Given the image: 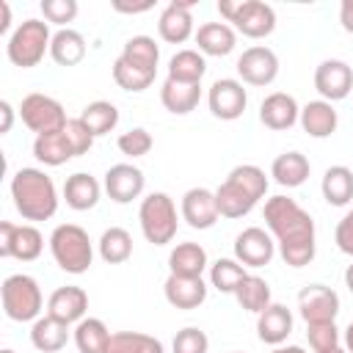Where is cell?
<instances>
[{"label": "cell", "mask_w": 353, "mask_h": 353, "mask_svg": "<svg viewBox=\"0 0 353 353\" xmlns=\"http://www.w3.org/2000/svg\"><path fill=\"white\" fill-rule=\"evenodd\" d=\"M226 179H232L237 188H243L256 204H259V199H265V193H268V176H265V171H262L259 165H254V163L234 165Z\"/></svg>", "instance_id": "obj_41"}, {"label": "cell", "mask_w": 353, "mask_h": 353, "mask_svg": "<svg viewBox=\"0 0 353 353\" xmlns=\"http://www.w3.org/2000/svg\"><path fill=\"white\" fill-rule=\"evenodd\" d=\"M11 199L25 221H50L58 210V190L41 168H19L11 176Z\"/></svg>", "instance_id": "obj_2"}, {"label": "cell", "mask_w": 353, "mask_h": 353, "mask_svg": "<svg viewBox=\"0 0 353 353\" xmlns=\"http://www.w3.org/2000/svg\"><path fill=\"white\" fill-rule=\"evenodd\" d=\"M19 119L22 124L36 132V135H50V132H61L66 127V110L63 105L50 97V94H28L19 105Z\"/></svg>", "instance_id": "obj_8"}, {"label": "cell", "mask_w": 353, "mask_h": 353, "mask_svg": "<svg viewBox=\"0 0 353 353\" xmlns=\"http://www.w3.org/2000/svg\"><path fill=\"white\" fill-rule=\"evenodd\" d=\"M345 287H347V290L353 292V262H350V265L345 268Z\"/></svg>", "instance_id": "obj_55"}, {"label": "cell", "mask_w": 353, "mask_h": 353, "mask_svg": "<svg viewBox=\"0 0 353 353\" xmlns=\"http://www.w3.org/2000/svg\"><path fill=\"white\" fill-rule=\"evenodd\" d=\"M270 353H306L301 345H279V347H273Z\"/></svg>", "instance_id": "obj_54"}, {"label": "cell", "mask_w": 353, "mask_h": 353, "mask_svg": "<svg viewBox=\"0 0 353 353\" xmlns=\"http://www.w3.org/2000/svg\"><path fill=\"white\" fill-rule=\"evenodd\" d=\"M234 301L240 303V309L259 314L262 309H268V306L273 303V301H270V284H268L262 276L248 273V276L237 284V290H234Z\"/></svg>", "instance_id": "obj_38"}, {"label": "cell", "mask_w": 353, "mask_h": 353, "mask_svg": "<svg viewBox=\"0 0 353 353\" xmlns=\"http://www.w3.org/2000/svg\"><path fill=\"white\" fill-rule=\"evenodd\" d=\"M105 193L110 201L116 204H130L132 199H138L146 188V176L138 165L132 163H116L105 171V182H102Z\"/></svg>", "instance_id": "obj_15"}, {"label": "cell", "mask_w": 353, "mask_h": 353, "mask_svg": "<svg viewBox=\"0 0 353 353\" xmlns=\"http://www.w3.org/2000/svg\"><path fill=\"white\" fill-rule=\"evenodd\" d=\"M199 99H201V85L176 83V80H168L165 77V83L160 88V102L174 116H188L190 110H196Z\"/></svg>", "instance_id": "obj_28"}, {"label": "cell", "mask_w": 353, "mask_h": 353, "mask_svg": "<svg viewBox=\"0 0 353 353\" xmlns=\"http://www.w3.org/2000/svg\"><path fill=\"white\" fill-rule=\"evenodd\" d=\"M0 353H17V350H11V347H3V350H0Z\"/></svg>", "instance_id": "obj_57"}, {"label": "cell", "mask_w": 353, "mask_h": 353, "mask_svg": "<svg viewBox=\"0 0 353 353\" xmlns=\"http://www.w3.org/2000/svg\"><path fill=\"white\" fill-rule=\"evenodd\" d=\"M193 3L190 0H174L163 8L160 19H157V33L163 41L168 44H182L190 36H196L193 30V14H190Z\"/></svg>", "instance_id": "obj_16"}, {"label": "cell", "mask_w": 353, "mask_h": 353, "mask_svg": "<svg viewBox=\"0 0 353 353\" xmlns=\"http://www.w3.org/2000/svg\"><path fill=\"white\" fill-rule=\"evenodd\" d=\"M312 174V163L306 160V154L301 152H281L273 165H270V176L281 185V188H301Z\"/></svg>", "instance_id": "obj_26"}, {"label": "cell", "mask_w": 353, "mask_h": 353, "mask_svg": "<svg viewBox=\"0 0 353 353\" xmlns=\"http://www.w3.org/2000/svg\"><path fill=\"white\" fill-rule=\"evenodd\" d=\"M163 295L174 309H199L207 301V284L204 279H193V276H174L168 273L165 284H163Z\"/></svg>", "instance_id": "obj_20"}, {"label": "cell", "mask_w": 353, "mask_h": 353, "mask_svg": "<svg viewBox=\"0 0 353 353\" xmlns=\"http://www.w3.org/2000/svg\"><path fill=\"white\" fill-rule=\"evenodd\" d=\"M207 72V61L199 50H176L168 61V80L201 85V77Z\"/></svg>", "instance_id": "obj_31"}, {"label": "cell", "mask_w": 353, "mask_h": 353, "mask_svg": "<svg viewBox=\"0 0 353 353\" xmlns=\"http://www.w3.org/2000/svg\"><path fill=\"white\" fill-rule=\"evenodd\" d=\"M113 8H116V11H121V14H143V11H149V8H152V3H143V6H124V3H113Z\"/></svg>", "instance_id": "obj_51"}, {"label": "cell", "mask_w": 353, "mask_h": 353, "mask_svg": "<svg viewBox=\"0 0 353 353\" xmlns=\"http://www.w3.org/2000/svg\"><path fill=\"white\" fill-rule=\"evenodd\" d=\"M63 132H66V138H69V143H72V149H74V157L85 154V152L94 146V135L88 132V127H85L80 119H69L66 127H63Z\"/></svg>", "instance_id": "obj_47"}, {"label": "cell", "mask_w": 353, "mask_h": 353, "mask_svg": "<svg viewBox=\"0 0 353 353\" xmlns=\"http://www.w3.org/2000/svg\"><path fill=\"white\" fill-rule=\"evenodd\" d=\"M168 270L174 276L201 279V273L207 270V251L199 243H176L168 254Z\"/></svg>", "instance_id": "obj_29"}, {"label": "cell", "mask_w": 353, "mask_h": 353, "mask_svg": "<svg viewBox=\"0 0 353 353\" xmlns=\"http://www.w3.org/2000/svg\"><path fill=\"white\" fill-rule=\"evenodd\" d=\"M342 347H345L347 353H353V320L347 323V328H345V334H342Z\"/></svg>", "instance_id": "obj_53"}, {"label": "cell", "mask_w": 353, "mask_h": 353, "mask_svg": "<svg viewBox=\"0 0 353 353\" xmlns=\"http://www.w3.org/2000/svg\"><path fill=\"white\" fill-rule=\"evenodd\" d=\"M196 44L201 55L223 58L237 47V30L226 22H204L196 30Z\"/></svg>", "instance_id": "obj_23"}, {"label": "cell", "mask_w": 353, "mask_h": 353, "mask_svg": "<svg viewBox=\"0 0 353 353\" xmlns=\"http://www.w3.org/2000/svg\"><path fill=\"white\" fill-rule=\"evenodd\" d=\"M116 146H119V152L121 154H127V157H143V154H149L152 152V146H154V138L149 135V130H143V127H132V130H127V132H121L119 135V141H116Z\"/></svg>", "instance_id": "obj_43"}, {"label": "cell", "mask_w": 353, "mask_h": 353, "mask_svg": "<svg viewBox=\"0 0 353 353\" xmlns=\"http://www.w3.org/2000/svg\"><path fill=\"white\" fill-rule=\"evenodd\" d=\"M298 124L303 127V132L309 138H331L336 132V127H339V116H336V110H334L331 102L312 99V102H306L301 108Z\"/></svg>", "instance_id": "obj_22"}, {"label": "cell", "mask_w": 353, "mask_h": 353, "mask_svg": "<svg viewBox=\"0 0 353 353\" xmlns=\"http://www.w3.org/2000/svg\"><path fill=\"white\" fill-rule=\"evenodd\" d=\"M0 301H3L6 317L14 320V323H33V320L41 317L44 295H41L39 281L28 273L6 276L3 284H0Z\"/></svg>", "instance_id": "obj_4"}, {"label": "cell", "mask_w": 353, "mask_h": 353, "mask_svg": "<svg viewBox=\"0 0 353 353\" xmlns=\"http://www.w3.org/2000/svg\"><path fill=\"white\" fill-rule=\"evenodd\" d=\"M298 312L306 325L334 323L339 314V295L325 284H309L298 292Z\"/></svg>", "instance_id": "obj_13"}, {"label": "cell", "mask_w": 353, "mask_h": 353, "mask_svg": "<svg viewBox=\"0 0 353 353\" xmlns=\"http://www.w3.org/2000/svg\"><path fill=\"white\" fill-rule=\"evenodd\" d=\"M320 193L331 207H345L353 201V171L347 165H328L320 182Z\"/></svg>", "instance_id": "obj_30"}, {"label": "cell", "mask_w": 353, "mask_h": 353, "mask_svg": "<svg viewBox=\"0 0 353 353\" xmlns=\"http://www.w3.org/2000/svg\"><path fill=\"white\" fill-rule=\"evenodd\" d=\"M97 248H99L102 262H108V265H121V262H127V259L132 256V234H130L124 226H110V229L102 232Z\"/></svg>", "instance_id": "obj_37"}, {"label": "cell", "mask_w": 353, "mask_h": 353, "mask_svg": "<svg viewBox=\"0 0 353 353\" xmlns=\"http://www.w3.org/2000/svg\"><path fill=\"white\" fill-rule=\"evenodd\" d=\"M138 221H141V232L152 245H168L176 237V204L168 193L154 190L146 199H141V210H138Z\"/></svg>", "instance_id": "obj_7"}, {"label": "cell", "mask_w": 353, "mask_h": 353, "mask_svg": "<svg viewBox=\"0 0 353 353\" xmlns=\"http://www.w3.org/2000/svg\"><path fill=\"white\" fill-rule=\"evenodd\" d=\"M41 14L44 22L66 28V22L77 17V0H41Z\"/></svg>", "instance_id": "obj_46"}, {"label": "cell", "mask_w": 353, "mask_h": 353, "mask_svg": "<svg viewBox=\"0 0 353 353\" xmlns=\"http://www.w3.org/2000/svg\"><path fill=\"white\" fill-rule=\"evenodd\" d=\"M314 88L325 102H339L353 91V69L339 58H325L314 69Z\"/></svg>", "instance_id": "obj_14"}, {"label": "cell", "mask_w": 353, "mask_h": 353, "mask_svg": "<svg viewBox=\"0 0 353 353\" xmlns=\"http://www.w3.org/2000/svg\"><path fill=\"white\" fill-rule=\"evenodd\" d=\"M85 52H88V47H85V39H83L80 30H74V28H58L52 33L50 58L58 66H77L85 58Z\"/></svg>", "instance_id": "obj_25"}, {"label": "cell", "mask_w": 353, "mask_h": 353, "mask_svg": "<svg viewBox=\"0 0 353 353\" xmlns=\"http://www.w3.org/2000/svg\"><path fill=\"white\" fill-rule=\"evenodd\" d=\"M306 336H309V347L314 353H328V350H334V347L342 345V334H339L336 323L306 325Z\"/></svg>", "instance_id": "obj_44"}, {"label": "cell", "mask_w": 353, "mask_h": 353, "mask_svg": "<svg viewBox=\"0 0 353 353\" xmlns=\"http://www.w3.org/2000/svg\"><path fill=\"white\" fill-rule=\"evenodd\" d=\"M298 119H301V108H298V102H295L292 94L273 91V94H268L259 102V121L268 130H273V132H281V130L295 127Z\"/></svg>", "instance_id": "obj_17"}, {"label": "cell", "mask_w": 353, "mask_h": 353, "mask_svg": "<svg viewBox=\"0 0 353 353\" xmlns=\"http://www.w3.org/2000/svg\"><path fill=\"white\" fill-rule=\"evenodd\" d=\"M50 254L63 273L80 276L94 262V243L77 223H58L50 234Z\"/></svg>", "instance_id": "obj_3"}, {"label": "cell", "mask_w": 353, "mask_h": 353, "mask_svg": "<svg viewBox=\"0 0 353 353\" xmlns=\"http://www.w3.org/2000/svg\"><path fill=\"white\" fill-rule=\"evenodd\" d=\"M33 157L39 163L55 168V165L69 163L74 157V149H72L66 132L61 130V132H50V135H36V141H33Z\"/></svg>", "instance_id": "obj_33"}, {"label": "cell", "mask_w": 353, "mask_h": 353, "mask_svg": "<svg viewBox=\"0 0 353 353\" xmlns=\"http://www.w3.org/2000/svg\"><path fill=\"white\" fill-rule=\"evenodd\" d=\"M207 105H210V113L221 121H234L245 113V105H248V91L243 88L240 80L234 77H221L210 85L207 91Z\"/></svg>", "instance_id": "obj_11"}, {"label": "cell", "mask_w": 353, "mask_h": 353, "mask_svg": "<svg viewBox=\"0 0 353 353\" xmlns=\"http://www.w3.org/2000/svg\"><path fill=\"white\" fill-rule=\"evenodd\" d=\"M215 204H218L221 218H243L256 207V201L243 188H237L232 179H223L215 188Z\"/></svg>", "instance_id": "obj_34"}, {"label": "cell", "mask_w": 353, "mask_h": 353, "mask_svg": "<svg viewBox=\"0 0 353 353\" xmlns=\"http://www.w3.org/2000/svg\"><path fill=\"white\" fill-rule=\"evenodd\" d=\"M113 80H116V85L121 88V91H132V94H141V91H146L152 83H154V74L152 72H143V69H138V66H130L127 61H121V58H116L113 61Z\"/></svg>", "instance_id": "obj_42"}, {"label": "cell", "mask_w": 353, "mask_h": 353, "mask_svg": "<svg viewBox=\"0 0 353 353\" xmlns=\"http://www.w3.org/2000/svg\"><path fill=\"white\" fill-rule=\"evenodd\" d=\"M334 243H336V248L342 254L353 256V207L339 218V223L334 229Z\"/></svg>", "instance_id": "obj_48"}, {"label": "cell", "mask_w": 353, "mask_h": 353, "mask_svg": "<svg viewBox=\"0 0 353 353\" xmlns=\"http://www.w3.org/2000/svg\"><path fill=\"white\" fill-rule=\"evenodd\" d=\"M77 119L88 127V132L94 138H102L110 130H116V124H119V108L113 102H108V99H97V102H88Z\"/></svg>", "instance_id": "obj_36"}, {"label": "cell", "mask_w": 353, "mask_h": 353, "mask_svg": "<svg viewBox=\"0 0 353 353\" xmlns=\"http://www.w3.org/2000/svg\"><path fill=\"white\" fill-rule=\"evenodd\" d=\"M66 342H69V325L66 323H61V320H55L50 314L33 320V325H30V345L36 350L58 353V350L66 347Z\"/></svg>", "instance_id": "obj_27"}, {"label": "cell", "mask_w": 353, "mask_h": 353, "mask_svg": "<svg viewBox=\"0 0 353 353\" xmlns=\"http://www.w3.org/2000/svg\"><path fill=\"white\" fill-rule=\"evenodd\" d=\"M339 25L353 36V0H342V6H339Z\"/></svg>", "instance_id": "obj_49"}, {"label": "cell", "mask_w": 353, "mask_h": 353, "mask_svg": "<svg viewBox=\"0 0 353 353\" xmlns=\"http://www.w3.org/2000/svg\"><path fill=\"white\" fill-rule=\"evenodd\" d=\"M276 256V240L262 226H248L234 237V259L243 268H265Z\"/></svg>", "instance_id": "obj_12"}, {"label": "cell", "mask_w": 353, "mask_h": 353, "mask_svg": "<svg viewBox=\"0 0 353 353\" xmlns=\"http://www.w3.org/2000/svg\"><path fill=\"white\" fill-rule=\"evenodd\" d=\"M292 312L284 306V303H270L268 309H262L256 314V336L265 342V345H284L287 336L292 334Z\"/></svg>", "instance_id": "obj_21"}, {"label": "cell", "mask_w": 353, "mask_h": 353, "mask_svg": "<svg viewBox=\"0 0 353 353\" xmlns=\"http://www.w3.org/2000/svg\"><path fill=\"white\" fill-rule=\"evenodd\" d=\"M328 353H347V350H345V347L339 345V347H334V350H328Z\"/></svg>", "instance_id": "obj_56"}, {"label": "cell", "mask_w": 353, "mask_h": 353, "mask_svg": "<svg viewBox=\"0 0 353 353\" xmlns=\"http://www.w3.org/2000/svg\"><path fill=\"white\" fill-rule=\"evenodd\" d=\"M52 44V33H50V22L44 19H25L14 28V33L8 36L6 44V55L14 66L19 69H33L41 63V58L50 52Z\"/></svg>", "instance_id": "obj_5"}, {"label": "cell", "mask_w": 353, "mask_h": 353, "mask_svg": "<svg viewBox=\"0 0 353 353\" xmlns=\"http://www.w3.org/2000/svg\"><path fill=\"white\" fill-rule=\"evenodd\" d=\"M265 226L273 234L284 265L303 268L314 259V221L312 215L290 196H270L265 201Z\"/></svg>", "instance_id": "obj_1"}, {"label": "cell", "mask_w": 353, "mask_h": 353, "mask_svg": "<svg viewBox=\"0 0 353 353\" xmlns=\"http://www.w3.org/2000/svg\"><path fill=\"white\" fill-rule=\"evenodd\" d=\"M0 116H3L0 132L6 135V132H11V124H14V108H11V102H8V99H3V102H0Z\"/></svg>", "instance_id": "obj_50"}, {"label": "cell", "mask_w": 353, "mask_h": 353, "mask_svg": "<svg viewBox=\"0 0 353 353\" xmlns=\"http://www.w3.org/2000/svg\"><path fill=\"white\" fill-rule=\"evenodd\" d=\"M121 61H127L130 66H138V69H143V72H152V74H157V63H160V47L154 44V39L152 36H130L127 41H124V50H121V55H119Z\"/></svg>", "instance_id": "obj_32"}, {"label": "cell", "mask_w": 353, "mask_h": 353, "mask_svg": "<svg viewBox=\"0 0 353 353\" xmlns=\"http://www.w3.org/2000/svg\"><path fill=\"white\" fill-rule=\"evenodd\" d=\"M44 251V237L33 223H11L0 221V256L33 262Z\"/></svg>", "instance_id": "obj_9"}, {"label": "cell", "mask_w": 353, "mask_h": 353, "mask_svg": "<svg viewBox=\"0 0 353 353\" xmlns=\"http://www.w3.org/2000/svg\"><path fill=\"white\" fill-rule=\"evenodd\" d=\"M245 276H248V270H245L237 259H229V256L215 259V262L210 265V284H212L218 292H226V295H234L237 284H240Z\"/></svg>", "instance_id": "obj_40"}, {"label": "cell", "mask_w": 353, "mask_h": 353, "mask_svg": "<svg viewBox=\"0 0 353 353\" xmlns=\"http://www.w3.org/2000/svg\"><path fill=\"white\" fill-rule=\"evenodd\" d=\"M234 69L240 74V83L265 88L279 77V55L265 44H254V47L243 50Z\"/></svg>", "instance_id": "obj_10"}, {"label": "cell", "mask_w": 353, "mask_h": 353, "mask_svg": "<svg viewBox=\"0 0 353 353\" xmlns=\"http://www.w3.org/2000/svg\"><path fill=\"white\" fill-rule=\"evenodd\" d=\"M102 196V185L85 174V171H74L72 176H66L63 182V199H66V207H72L74 212H85V210H94L97 201Z\"/></svg>", "instance_id": "obj_24"}, {"label": "cell", "mask_w": 353, "mask_h": 353, "mask_svg": "<svg viewBox=\"0 0 353 353\" xmlns=\"http://www.w3.org/2000/svg\"><path fill=\"white\" fill-rule=\"evenodd\" d=\"M232 353H240V350H232Z\"/></svg>", "instance_id": "obj_58"}, {"label": "cell", "mask_w": 353, "mask_h": 353, "mask_svg": "<svg viewBox=\"0 0 353 353\" xmlns=\"http://www.w3.org/2000/svg\"><path fill=\"white\" fill-rule=\"evenodd\" d=\"M85 312H88V292L83 287L66 284L47 298V314L66 325H77L85 317Z\"/></svg>", "instance_id": "obj_18"}, {"label": "cell", "mask_w": 353, "mask_h": 353, "mask_svg": "<svg viewBox=\"0 0 353 353\" xmlns=\"http://www.w3.org/2000/svg\"><path fill=\"white\" fill-rule=\"evenodd\" d=\"M218 14L245 39H265L276 30V11L262 0H218Z\"/></svg>", "instance_id": "obj_6"}, {"label": "cell", "mask_w": 353, "mask_h": 353, "mask_svg": "<svg viewBox=\"0 0 353 353\" xmlns=\"http://www.w3.org/2000/svg\"><path fill=\"white\" fill-rule=\"evenodd\" d=\"M0 11H3V19H0V33H6L11 28V6L6 0H0Z\"/></svg>", "instance_id": "obj_52"}, {"label": "cell", "mask_w": 353, "mask_h": 353, "mask_svg": "<svg viewBox=\"0 0 353 353\" xmlns=\"http://www.w3.org/2000/svg\"><path fill=\"white\" fill-rule=\"evenodd\" d=\"M110 336L113 334L108 331V325L99 317H83L72 331V339L80 353H105Z\"/></svg>", "instance_id": "obj_35"}, {"label": "cell", "mask_w": 353, "mask_h": 353, "mask_svg": "<svg viewBox=\"0 0 353 353\" xmlns=\"http://www.w3.org/2000/svg\"><path fill=\"white\" fill-rule=\"evenodd\" d=\"M218 218H221V212L215 204V190L190 188L182 196V221L190 229H212Z\"/></svg>", "instance_id": "obj_19"}, {"label": "cell", "mask_w": 353, "mask_h": 353, "mask_svg": "<svg viewBox=\"0 0 353 353\" xmlns=\"http://www.w3.org/2000/svg\"><path fill=\"white\" fill-rule=\"evenodd\" d=\"M105 353H165L163 342L152 334L141 331H116L108 342Z\"/></svg>", "instance_id": "obj_39"}, {"label": "cell", "mask_w": 353, "mask_h": 353, "mask_svg": "<svg viewBox=\"0 0 353 353\" xmlns=\"http://www.w3.org/2000/svg\"><path fill=\"white\" fill-rule=\"evenodd\" d=\"M171 350L174 353H207L210 350V339L201 328L196 325H188L182 331H176L174 342H171Z\"/></svg>", "instance_id": "obj_45"}]
</instances>
